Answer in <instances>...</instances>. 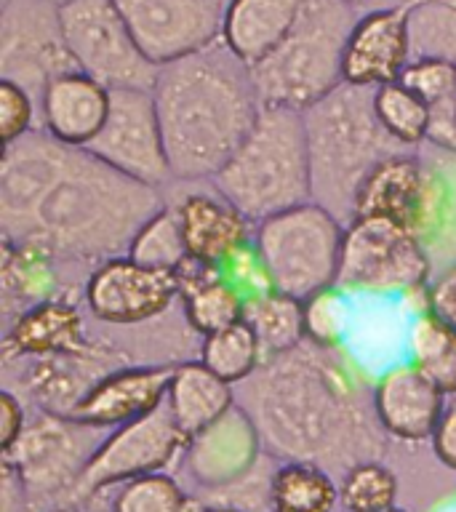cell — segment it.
<instances>
[{
  "mask_svg": "<svg viewBox=\"0 0 456 512\" xmlns=\"http://www.w3.org/2000/svg\"><path fill=\"white\" fill-rule=\"evenodd\" d=\"M387 512H411V510H400V507H392V510H387Z\"/></svg>",
  "mask_w": 456,
  "mask_h": 512,
  "instance_id": "bcb514c9",
  "label": "cell"
},
{
  "mask_svg": "<svg viewBox=\"0 0 456 512\" xmlns=\"http://www.w3.org/2000/svg\"><path fill=\"white\" fill-rule=\"evenodd\" d=\"M211 184L227 203L262 222L312 200V163L304 112L262 104L251 134Z\"/></svg>",
  "mask_w": 456,
  "mask_h": 512,
  "instance_id": "5b68a950",
  "label": "cell"
},
{
  "mask_svg": "<svg viewBox=\"0 0 456 512\" xmlns=\"http://www.w3.org/2000/svg\"><path fill=\"white\" fill-rule=\"evenodd\" d=\"M400 83L416 91L430 107L448 102L456 99V64L443 59H411Z\"/></svg>",
  "mask_w": 456,
  "mask_h": 512,
  "instance_id": "8d00e7d4",
  "label": "cell"
},
{
  "mask_svg": "<svg viewBox=\"0 0 456 512\" xmlns=\"http://www.w3.org/2000/svg\"><path fill=\"white\" fill-rule=\"evenodd\" d=\"M224 275L243 291V294H262V291H272L270 272L264 267L262 256L256 251L254 240L246 248H240L238 254L232 256L230 264L224 267Z\"/></svg>",
  "mask_w": 456,
  "mask_h": 512,
  "instance_id": "f35d334b",
  "label": "cell"
},
{
  "mask_svg": "<svg viewBox=\"0 0 456 512\" xmlns=\"http://www.w3.org/2000/svg\"><path fill=\"white\" fill-rule=\"evenodd\" d=\"M347 224L315 200L256 224L254 246L280 294L310 299L336 286Z\"/></svg>",
  "mask_w": 456,
  "mask_h": 512,
  "instance_id": "52a82bcc",
  "label": "cell"
},
{
  "mask_svg": "<svg viewBox=\"0 0 456 512\" xmlns=\"http://www.w3.org/2000/svg\"><path fill=\"white\" fill-rule=\"evenodd\" d=\"M182 296L176 272L155 270L128 254L104 259L86 283L91 315L110 326H136L158 318Z\"/></svg>",
  "mask_w": 456,
  "mask_h": 512,
  "instance_id": "9a60e30c",
  "label": "cell"
},
{
  "mask_svg": "<svg viewBox=\"0 0 456 512\" xmlns=\"http://www.w3.org/2000/svg\"><path fill=\"white\" fill-rule=\"evenodd\" d=\"M176 366H131L118 368L88 387L67 419L94 430L120 427L139 416L152 414L168 398V384Z\"/></svg>",
  "mask_w": 456,
  "mask_h": 512,
  "instance_id": "d6986e66",
  "label": "cell"
},
{
  "mask_svg": "<svg viewBox=\"0 0 456 512\" xmlns=\"http://www.w3.org/2000/svg\"><path fill=\"white\" fill-rule=\"evenodd\" d=\"M408 32L414 59L456 64V0H419L408 6Z\"/></svg>",
  "mask_w": 456,
  "mask_h": 512,
  "instance_id": "4dcf8cb0",
  "label": "cell"
},
{
  "mask_svg": "<svg viewBox=\"0 0 456 512\" xmlns=\"http://www.w3.org/2000/svg\"><path fill=\"white\" fill-rule=\"evenodd\" d=\"M432 312H438L440 318L456 326V267L443 272L435 283H432Z\"/></svg>",
  "mask_w": 456,
  "mask_h": 512,
  "instance_id": "7bdbcfd3",
  "label": "cell"
},
{
  "mask_svg": "<svg viewBox=\"0 0 456 512\" xmlns=\"http://www.w3.org/2000/svg\"><path fill=\"white\" fill-rule=\"evenodd\" d=\"M430 443L432 454L438 456V462L456 472V406H446L438 427L432 432Z\"/></svg>",
  "mask_w": 456,
  "mask_h": 512,
  "instance_id": "b9f144b4",
  "label": "cell"
},
{
  "mask_svg": "<svg viewBox=\"0 0 456 512\" xmlns=\"http://www.w3.org/2000/svg\"><path fill=\"white\" fill-rule=\"evenodd\" d=\"M374 411L387 435L406 443L432 438L446 411V392L414 363H395L374 387Z\"/></svg>",
  "mask_w": 456,
  "mask_h": 512,
  "instance_id": "ffe728a7",
  "label": "cell"
},
{
  "mask_svg": "<svg viewBox=\"0 0 456 512\" xmlns=\"http://www.w3.org/2000/svg\"><path fill=\"white\" fill-rule=\"evenodd\" d=\"M128 256L144 267L176 272V267L190 256L184 243L179 208H160L158 214L136 232L128 246Z\"/></svg>",
  "mask_w": 456,
  "mask_h": 512,
  "instance_id": "d6a6232c",
  "label": "cell"
},
{
  "mask_svg": "<svg viewBox=\"0 0 456 512\" xmlns=\"http://www.w3.org/2000/svg\"><path fill=\"white\" fill-rule=\"evenodd\" d=\"M262 432L243 406H235L187 443L190 478L206 491H219L246 478L262 462Z\"/></svg>",
  "mask_w": 456,
  "mask_h": 512,
  "instance_id": "e0dca14e",
  "label": "cell"
},
{
  "mask_svg": "<svg viewBox=\"0 0 456 512\" xmlns=\"http://www.w3.org/2000/svg\"><path fill=\"white\" fill-rule=\"evenodd\" d=\"M187 443L190 438L179 430L166 403L152 414L120 424L115 432L99 440L94 454L88 456L67 507L94 499L104 488L166 470L176 456L187 451Z\"/></svg>",
  "mask_w": 456,
  "mask_h": 512,
  "instance_id": "8fae6325",
  "label": "cell"
},
{
  "mask_svg": "<svg viewBox=\"0 0 456 512\" xmlns=\"http://www.w3.org/2000/svg\"><path fill=\"white\" fill-rule=\"evenodd\" d=\"M152 96L179 182L219 174L262 112L251 67L222 38L158 67Z\"/></svg>",
  "mask_w": 456,
  "mask_h": 512,
  "instance_id": "7a4b0ae2",
  "label": "cell"
},
{
  "mask_svg": "<svg viewBox=\"0 0 456 512\" xmlns=\"http://www.w3.org/2000/svg\"><path fill=\"white\" fill-rule=\"evenodd\" d=\"M24 427H27V416H24L22 400L11 390H3L0 392V451L14 446Z\"/></svg>",
  "mask_w": 456,
  "mask_h": 512,
  "instance_id": "ab89813d",
  "label": "cell"
},
{
  "mask_svg": "<svg viewBox=\"0 0 456 512\" xmlns=\"http://www.w3.org/2000/svg\"><path fill=\"white\" fill-rule=\"evenodd\" d=\"M35 104L32 94L14 80H0V136L3 144H11L32 131Z\"/></svg>",
  "mask_w": 456,
  "mask_h": 512,
  "instance_id": "74e56055",
  "label": "cell"
},
{
  "mask_svg": "<svg viewBox=\"0 0 456 512\" xmlns=\"http://www.w3.org/2000/svg\"><path fill=\"white\" fill-rule=\"evenodd\" d=\"M187 254L224 270L240 248L251 243V219L219 195L195 192L179 206Z\"/></svg>",
  "mask_w": 456,
  "mask_h": 512,
  "instance_id": "7402d4cb",
  "label": "cell"
},
{
  "mask_svg": "<svg viewBox=\"0 0 456 512\" xmlns=\"http://www.w3.org/2000/svg\"><path fill=\"white\" fill-rule=\"evenodd\" d=\"M355 323V304L350 294L339 286L312 294L304 299V334L320 350H334L342 347L352 334Z\"/></svg>",
  "mask_w": 456,
  "mask_h": 512,
  "instance_id": "836d02e7",
  "label": "cell"
},
{
  "mask_svg": "<svg viewBox=\"0 0 456 512\" xmlns=\"http://www.w3.org/2000/svg\"><path fill=\"white\" fill-rule=\"evenodd\" d=\"M91 430L94 427L43 411V416L24 427L14 446L0 451L3 464H8L16 478L22 480L30 507L70 502L72 488L78 483L88 456L99 446L88 438Z\"/></svg>",
  "mask_w": 456,
  "mask_h": 512,
  "instance_id": "30bf717a",
  "label": "cell"
},
{
  "mask_svg": "<svg viewBox=\"0 0 456 512\" xmlns=\"http://www.w3.org/2000/svg\"><path fill=\"white\" fill-rule=\"evenodd\" d=\"M430 256L422 238L384 216H355L342 243L336 286L360 296H403L427 286Z\"/></svg>",
  "mask_w": 456,
  "mask_h": 512,
  "instance_id": "ba28073f",
  "label": "cell"
},
{
  "mask_svg": "<svg viewBox=\"0 0 456 512\" xmlns=\"http://www.w3.org/2000/svg\"><path fill=\"white\" fill-rule=\"evenodd\" d=\"M136 46L155 67L222 38L230 0H115Z\"/></svg>",
  "mask_w": 456,
  "mask_h": 512,
  "instance_id": "5bb4252c",
  "label": "cell"
},
{
  "mask_svg": "<svg viewBox=\"0 0 456 512\" xmlns=\"http://www.w3.org/2000/svg\"><path fill=\"white\" fill-rule=\"evenodd\" d=\"M86 150L150 187L174 179L152 88H112L110 118Z\"/></svg>",
  "mask_w": 456,
  "mask_h": 512,
  "instance_id": "7c38bea8",
  "label": "cell"
},
{
  "mask_svg": "<svg viewBox=\"0 0 456 512\" xmlns=\"http://www.w3.org/2000/svg\"><path fill=\"white\" fill-rule=\"evenodd\" d=\"M438 208L435 179L414 155H392L366 176L355 195V216H384L414 230L419 238Z\"/></svg>",
  "mask_w": 456,
  "mask_h": 512,
  "instance_id": "2e32d148",
  "label": "cell"
},
{
  "mask_svg": "<svg viewBox=\"0 0 456 512\" xmlns=\"http://www.w3.org/2000/svg\"><path fill=\"white\" fill-rule=\"evenodd\" d=\"M160 208L158 187L120 174L86 147L43 131L3 144L0 230L11 246L51 259L104 262L128 254Z\"/></svg>",
  "mask_w": 456,
  "mask_h": 512,
  "instance_id": "6da1fadb",
  "label": "cell"
},
{
  "mask_svg": "<svg viewBox=\"0 0 456 512\" xmlns=\"http://www.w3.org/2000/svg\"><path fill=\"white\" fill-rule=\"evenodd\" d=\"M190 499L166 472H152L123 483L112 499V512H187Z\"/></svg>",
  "mask_w": 456,
  "mask_h": 512,
  "instance_id": "d590c367",
  "label": "cell"
},
{
  "mask_svg": "<svg viewBox=\"0 0 456 512\" xmlns=\"http://www.w3.org/2000/svg\"><path fill=\"white\" fill-rule=\"evenodd\" d=\"M67 51L80 72L112 88H152L158 67L136 46L115 0H62L59 3Z\"/></svg>",
  "mask_w": 456,
  "mask_h": 512,
  "instance_id": "9c48e42d",
  "label": "cell"
},
{
  "mask_svg": "<svg viewBox=\"0 0 456 512\" xmlns=\"http://www.w3.org/2000/svg\"><path fill=\"white\" fill-rule=\"evenodd\" d=\"M187 512H240L232 507H222V504H203V502H190Z\"/></svg>",
  "mask_w": 456,
  "mask_h": 512,
  "instance_id": "ee69618b",
  "label": "cell"
},
{
  "mask_svg": "<svg viewBox=\"0 0 456 512\" xmlns=\"http://www.w3.org/2000/svg\"><path fill=\"white\" fill-rule=\"evenodd\" d=\"M243 320L254 328L256 339L262 344L264 360L278 358L286 352L302 347L304 334V302L296 296L280 291H262L248 294L243 304Z\"/></svg>",
  "mask_w": 456,
  "mask_h": 512,
  "instance_id": "484cf974",
  "label": "cell"
},
{
  "mask_svg": "<svg viewBox=\"0 0 456 512\" xmlns=\"http://www.w3.org/2000/svg\"><path fill=\"white\" fill-rule=\"evenodd\" d=\"M411 56L408 8H376L358 16L344 48L342 78L352 86L379 88L400 80Z\"/></svg>",
  "mask_w": 456,
  "mask_h": 512,
  "instance_id": "ac0fdd59",
  "label": "cell"
},
{
  "mask_svg": "<svg viewBox=\"0 0 456 512\" xmlns=\"http://www.w3.org/2000/svg\"><path fill=\"white\" fill-rule=\"evenodd\" d=\"M406 352L446 395H456V326L438 312H424L408 323Z\"/></svg>",
  "mask_w": 456,
  "mask_h": 512,
  "instance_id": "4316f807",
  "label": "cell"
},
{
  "mask_svg": "<svg viewBox=\"0 0 456 512\" xmlns=\"http://www.w3.org/2000/svg\"><path fill=\"white\" fill-rule=\"evenodd\" d=\"M166 406L187 438H195L208 424H214L235 406V390L230 382L214 374L203 360L182 363L174 368L168 384Z\"/></svg>",
  "mask_w": 456,
  "mask_h": 512,
  "instance_id": "cb8c5ba5",
  "label": "cell"
},
{
  "mask_svg": "<svg viewBox=\"0 0 456 512\" xmlns=\"http://www.w3.org/2000/svg\"><path fill=\"white\" fill-rule=\"evenodd\" d=\"M262 384L251 387V416L272 454L288 462L344 467L371 462L382 443L368 430L347 384L299 347L272 358Z\"/></svg>",
  "mask_w": 456,
  "mask_h": 512,
  "instance_id": "3957f363",
  "label": "cell"
},
{
  "mask_svg": "<svg viewBox=\"0 0 456 512\" xmlns=\"http://www.w3.org/2000/svg\"><path fill=\"white\" fill-rule=\"evenodd\" d=\"M6 347L19 355H78L88 350L78 310L54 299H46L24 312L8 331Z\"/></svg>",
  "mask_w": 456,
  "mask_h": 512,
  "instance_id": "d4e9b609",
  "label": "cell"
},
{
  "mask_svg": "<svg viewBox=\"0 0 456 512\" xmlns=\"http://www.w3.org/2000/svg\"><path fill=\"white\" fill-rule=\"evenodd\" d=\"M272 512H334L339 486L315 462H286L272 475Z\"/></svg>",
  "mask_w": 456,
  "mask_h": 512,
  "instance_id": "83f0119b",
  "label": "cell"
},
{
  "mask_svg": "<svg viewBox=\"0 0 456 512\" xmlns=\"http://www.w3.org/2000/svg\"><path fill=\"white\" fill-rule=\"evenodd\" d=\"M312 163V200L344 224L352 222L355 195L366 176L392 155L406 152L374 112V88L339 83L304 110Z\"/></svg>",
  "mask_w": 456,
  "mask_h": 512,
  "instance_id": "277c9868",
  "label": "cell"
},
{
  "mask_svg": "<svg viewBox=\"0 0 456 512\" xmlns=\"http://www.w3.org/2000/svg\"><path fill=\"white\" fill-rule=\"evenodd\" d=\"M200 360L214 374L222 376L224 382L238 384L262 368L264 352L259 339H256L254 328L248 326L246 320H238L235 326L216 331L211 336H203Z\"/></svg>",
  "mask_w": 456,
  "mask_h": 512,
  "instance_id": "f1b7e54d",
  "label": "cell"
},
{
  "mask_svg": "<svg viewBox=\"0 0 456 512\" xmlns=\"http://www.w3.org/2000/svg\"><path fill=\"white\" fill-rule=\"evenodd\" d=\"M427 139L443 150L456 152V99L432 104L430 107V131Z\"/></svg>",
  "mask_w": 456,
  "mask_h": 512,
  "instance_id": "60d3db41",
  "label": "cell"
},
{
  "mask_svg": "<svg viewBox=\"0 0 456 512\" xmlns=\"http://www.w3.org/2000/svg\"><path fill=\"white\" fill-rule=\"evenodd\" d=\"M48 512H80V510H75V507H67V504H64V507H54V510H48Z\"/></svg>",
  "mask_w": 456,
  "mask_h": 512,
  "instance_id": "f6af8a7d",
  "label": "cell"
},
{
  "mask_svg": "<svg viewBox=\"0 0 456 512\" xmlns=\"http://www.w3.org/2000/svg\"><path fill=\"white\" fill-rule=\"evenodd\" d=\"M358 22L347 0H304L291 32L251 67L262 104L307 110L342 78L344 48Z\"/></svg>",
  "mask_w": 456,
  "mask_h": 512,
  "instance_id": "8992f818",
  "label": "cell"
},
{
  "mask_svg": "<svg viewBox=\"0 0 456 512\" xmlns=\"http://www.w3.org/2000/svg\"><path fill=\"white\" fill-rule=\"evenodd\" d=\"M0 70L30 94H43L56 75L78 70L59 27V6L48 0H8L0 24Z\"/></svg>",
  "mask_w": 456,
  "mask_h": 512,
  "instance_id": "4fadbf2b",
  "label": "cell"
},
{
  "mask_svg": "<svg viewBox=\"0 0 456 512\" xmlns=\"http://www.w3.org/2000/svg\"><path fill=\"white\" fill-rule=\"evenodd\" d=\"M184 299V315L198 334L211 336L216 331L235 326L243 320V304L246 294L232 283L227 275H216V278L203 280L200 286L190 288Z\"/></svg>",
  "mask_w": 456,
  "mask_h": 512,
  "instance_id": "f546056e",
  "label": "cell"
},
{
  "mask_svg": "<svg viewBox=\"0 0 456 512\" xmlns=\"http://www.w3.org/2000/svg\"><path fill=\"white\" fill-rule=\"evenodd\" d=\"M112 91L86 72L56 75L40 94L43 128L51 139L70 147H88L110 118Z\"/></svg>",
  "mask_w": 456,
  "mask_h": 512,
  "instance_id": "44dd1931",
  "label": "cell"
},
{
  "mask_svg": "<svg viewBox=\"0 0 456 512\" xmlns=\"http://www.w3.org/2000/svg\"><path fill=\"white\" fill-rule=\"evenodd\" d=\"M398 480L382 462H358L344 472L339 502L347 512H387L395 507Z\"/></svg>",
  "mask_w": 456,
  "mask_h": 512,
  "instance_id": "e575fe53",
  "label": "cell"
},
{
  "mask_svg": "<svg viewBox=\"0 0 456 512\" xmlns=\"http://www.w3.org/2000/svg\"><path fill=\"white\" fill-rule=\"evenodd\" d=\"M302 6L304 0H230L222 40L254 67L291 32Z\"/></svg>",
  "mask_w": 456,
  "mask_h": 512,
  "instance_id": "603a6c76",
  "label": "cell"
},
{
  "mask_svg": "<svg viewBox=\"0 0 456 512\" xmlns=\"http://www.w3.org/2000/svg\"><path fill=\"white\" fill-rule=\"evenodd\" d=\"M374 112L384 131L403 147H414L427 139L430 104L400 80L374 88Z\"/></svg>",
  "mask_w": 456,
  "mask_h": 512,
  "instance_id": "1f68e13d",
  "label": "cell"
},
{
  "mask_svg": "<svg viewBox=\"0 0 456 512\" xmlns=\"http://www.w3.org/2000/svg\"><path fill=\"white\" fill-rule=\"evenodd\" d=\"M451 512H456V507H454V510H451Z\"/></svg>",
  "mask_w": 456,
  "mask_h": 512,
  "instance_id": "c3c4849f",
  "label": "cell"
},
{
  "mask_svg": "<svg viewBox=\"0 0 456 512\" xmlns=\"http://www.w3.org/2000/svg\"><path fill=\"white\" fill-rule=\"evenodd\" d=\"M347 3H352V6H355V3H363V0H347Z\"/></svg>",
  "mask_w": 456,
  "mask_h": 512,
  "instance_id": "7dc6e473",
  "label": "cell"
}]
</instances>
